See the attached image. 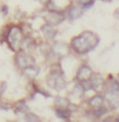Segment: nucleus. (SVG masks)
<instances>
[{"instance_id": "obj_15", "label": "nucleus", "mask_w": 119, "mask_h": 122, "mask_svg": "<svg viewBox=\"0 0 119 122\" xmlns=\"http://www.w3.org/2000/svg\"><path fill=\"white\" fill-rule=\"evenodd\" d=\"M106 113H107V109L106 108H103V106H101L99 108H96V110L93 112V115H94V117H101Z\"/></svg>"}, {"instance_id": "obj_18", "label": "nucleus", "mask_w": 119, "mask_h": 122, "mask_svg": "<svg viewBox=\"0 0 119 122\" xmlns=\"http://www.w3.org/2000/svg\"><path fill=\"white\" fill-rule=\"evenodd\" d=\"M50 1H52V0H40V2H42V4H50Z\"/></svg>"}, {"instance_id": "obj_10", "label": "nucleus", "mask_w": 119, "mask_h": 122, "mask_svg": "<svg viewBox=\"0 0 119 122\" xmlns=\"http://www.w3.org/2000/svg\"><path fill=\"white\" fill-rule=\"evenodd\" d=\"M24 74H25V76L28 77V78H34V77L38 76V74H39V69L36 68L34 65H32V66L25 68V69H24Z\"/></svg>"}, {"instance_id": "obj_7", "label": "nucleus", "mask_w": 119, "mask_h": 122, "mask_svg": "<svg viewBox=\"0 0 119 122\" xmlns=\"http://www.w3.org/2000/svg\"><path fill=\"white\" fill-rule=\"evenodd\" d=\"M41 32L44 33V36L45 37H47V38H54L55 37V35H57V30H55V26L54 25H51V24H46V25H44L42 26V29H41Z\"/></svg>"}, {"instance_id": "obj_13", "label": "nucleus", "mask_w": 119, "mask_h": 122, "mask_svg": "<svg viewBox=\"0 0 119 122\" xmlns=\"http://www.w3.org/2000/svg\"><path fill=\"white\" fill-rule=\"evenodd\" d=\"M55 106L57 108H67L70 106V102L67 98H64V97H57L55 100Z\"/></svg>"}, {"instance_id": "obj_2", "label": "nucleus", "mask_w": 119, "mask_h": 122, "mask_svg": "<svg viewBox=\"0 0 119 122\" xmlns=\"http://www.w3.org/2000/svg\"><path fill=\"white\" fill-rule=\"evenodd\" d=\"M47 84L53 88V89H57V90H61L66 86V82L63 77V72L59 70V71H54V70H51L48 77H47Z\"/></svg>"}, {"instance_id": "obj_17", "label": "nucleus", "mask_w": 119, "mask_h": 122, "mask_svg": "<svg viewBox=\"0 0 119 122\" xmlns=\"http://www.w3.org/2000/svg\"><path fill=\"white\" fill-rule=\"evenodd\" d=\"M92 0H79V4L80 5H85V4H88V2H91Z\"/></svg>"}, {"instance_id": "obj_4", "label": "nucleus", "mask_w": 119, "mask_h": 122, "mask_svg": "<svg viewBox=\"0 0 119 122\" xmlns=\"http://www.w3.org/2000/svg\"><path fill=\"white\" fill-rule=\"evenodd\" d=\"M7 41H8V44L9 46L15 50L17 45L20 44V41H23V32L19 27L17 26H12L9 29V32H8V36H7Z\"/></svg>"}, {"instance_id": "obj_8", "label": "nucleus", "mask_w": 119, "mask_h": 122, "mask_svg": "<svg viewBox=\"0 0 119 122\" xmlns=\"http://www.w3.org/2000/svg\"><path fill=\"white\" fill-rule=\"evenodd\" d=\"M104 103H105V100H104V97L101 96V95H96V96H93L90 101H88V104H90V107H92V108H99V107H101V106H104Z\"/></svg>"}, {"instance_id": "obj_9", "label": "nucleus", "mask_w": 119, "mask_h": 122, "mask_svg": "<svg viewBox=\"0 0 119 122\" xmlns=\"http://www.w3.org/2000/svg\"><path fill=\"white\" fill-rule=\"evenodd\" d=\"M84 13V10L80 7V6H72L69 11V18L71 20H74V19H78L81 17V14Z\"/></svg>"}, {"instance_id": "obj_16", "label": "nucleus", "mask_w": 119, "mask_h": 122, "mask_svg": "<svg viewBox=\"0 0 119 122\" xmlns=\"http://www.w3.org/2000/svg\"><path fill=\"white\" fill-rule=\"evenodd\" d=\"M25 121H30V122H38L39 121V117L36 115V114H32V113H27L25 115Z\"/></svg>"}, {"instance_id": "obj_19", "label": "nucleus", "mask_w": 119, "mask_h": 122, "mask_svg": "<svg viewBox=\"0 0 119 122\" xmlns=\"http://www.w3.org/2000/svg\"><path fill=\"white\" fill-rule=\"evenodd\" d=\"M101 1H104V2H111L112 0H101Z\"/></svg>"}, {"instance_id": "obj_12", "label": "nucleus", "mask_w": 119, "mask_h": 122, "mask_svg": "<svg viewBox=\"0 0 119 122\" xmlns=\"http://www.w3.org/2000/svg\"><path fill=\"white\" fill-rule=\"evenodd\" d=\"M55 114L60 119H69L71 116V110L69 108H58L55 110Z\"/></svg>"}, {"instance_id": "obj_11", "label": "nucleus", "mask_w": 119, "mask_h": 122, "mask_svg": "<svg viewBox=\"0 0 119 122\" xmlns=\"http://www.w3.org/2000/svg\"><path fill=\"white\" fill-rule=\"evenodd\" d=\"M21 44V49L24 50V51H31L33 47H34V41H32L31 38H25L24 41H20Z\"/></svg>"}, {"instance_id": "obj_5", "label": "nucleus", "mask_w": 119, "mask_h": 122, "mask_svg": "<svg viewBox=\"0 0 119 122\" xmlns=\"http://www.w3.org/2000/svg\"><path fill=\"white\" fill-rule=\"evenodd\" d=\"M92 75H93L92 69H91L90 66H87V65H82V66H80L79 68L76 78H77V81L78 82L88 81V80L92 77Z\"/></svg>"}, {"instance_id": "obj_1", "label": "nucleus", "mask_w": 119, "mask_h": 122, "mask_svg": "<svg viewBox=\"0 0 119 122\" xmlns=\"http://www.w3.org/2000/svg\"><path fill=\"white\" fill-rule=\"evenodd\" d=\"M99 44V37L91 31H85L74 37L71 41V47L78 55H86L94 50Z\"/></svg>"}, {"instance_id": "obj_3", "label": "nucleus", "mask_w": 119, "mask_h": 122, "mask_svg": "<svg viewBox=\"0 0 119 122\" xmlns=\"http://www.w3.org/2000/svg\"><path fill=\"white\" fill-rule=\"evenodd\" d=\"M15 63H17V66L20 68V69H25V68H28V66H32L34 65L36 63V59L33 58L32 55H30L28 52L26 51H20L17 53L15 56Z\"/></svg>"}, {"instance_id": "obj_14", "label": "nucleus", "mask_w": 119, "mask_h": 122, "mask_svg": "<svg viewBox=\"0 0 119 122\" xmlns=\"http://www.w3.org/2000/svg\"><path fill=\"white\" fill-rule=\"evenodd\" d=\"M15 110L18 113H25V112L28 110V108H27V106L24 101H19L18 103H15Z\"/></svg>"}, {"instance_id": "obj_6", "label": "nucleus", "mask_w": 119, "mask_h": 122, "mask_svg": "<svg viewBox=\"0 0 119 122\" xmlns=\"http://www.w3.org/2000/svg\"><path fill=\"white\" fill-rule=\"evenodd\" d=\"M64 19H65V15L61 13H58V12H50L48 15L46 17L47 23L51 25H54V26L60 24L61 21H64Z\"/></svg>"}]
</instances>
